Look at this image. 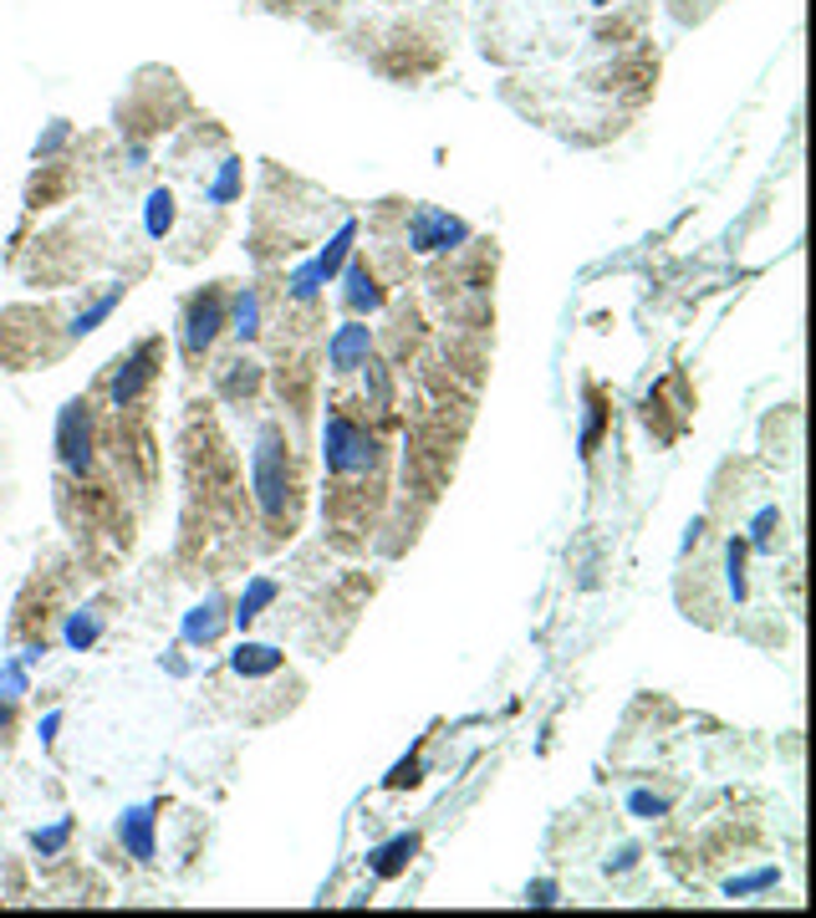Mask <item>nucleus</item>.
<instances>
[{"mask_svg":"<svg viewBox=\"0 0 816 918\" xmlns=\"http://www.w3.org/2000/svg\"><path fill=\"white\" fill-rule=\"evenodd\" d=\"M250 480H255V501L266 511V520H286L291 501H297V475H291V450H286L281 429H266L255 439L250 454Z\"/></svg>","mask_w":816,"mask_h":918,"instance_id":"1","label":"nucleus"},{"mask_svg":"<svg viewBox=\"0 0 816 918\" xmlns=\"http://www.w3.org/2000/svg\"><path fill=\"white\" fill-rule=\"evenodd\" d=\"M322 460H327V469L332 475H363L373 460H378V444H373V435H367L357 418H348V414H327L322 418Z\"/></svg>","mask_w":816,"mask_h":918,"instance_id":"2","label":"nucleus"},{"mask_svg":"<svg viewBox=\"0 0 816 918\" xmlns=\"http://www.w3.org/2000/svg\"><path fill=\"white\" fill-rule=\"evenodd\" d=\"M159 367H164V342H159V337L138 342L128 357H117L113 378H108V403H113V408H128V403H138L143 393H149L153 378H159Z\"/></svg>","mask_w":816,"mask_h":918,"instance_id":"3","label":"nucleus"},{"mask_svg":"<svg viewBox=\"0 0 816 918\" xmlns=\"http://www.w3.org/2000/svg\"><path fill=\"white\" fill-rule=\"evenodd\" d=\"M92 450H98V429H92V408L87 399L62 403L57 414V460L67 475H87L92 469Z\"/></svg>","mask_w":816,"mask_h":918,"instance_id":"4","label":"nucleus"},{"mask_svg":"<svg viewBox=\"0 0 816 918\" xmlns=\"http://www.w3.org/2000/svg\"><path fill=\"white\" fill-rule=\"evenodd\" d=\"M225 322H230V312H225L219 291H204V297H189V301H184V322H179V348H184V357H204V352L215 348V337L225 332Z\"/></svg>","mask_w":816,"mask_h":918,"instance_id":"5","label":"nucleus"},{"mask_svg":"<svg viewBox=\"0 0 816 918\" xmlns=\"http://www.w3.org/2000/svg\"><path fill=\"white\" fill-rule=\"evenodd\" d=\"M469 240V225L450 210H434V204H418L414 219H409V246L414 251H454V246H465Z\"/></svg>","mask_w":816,"mask_h":918,"instance_id":"6","label":"nucleus"},{"mask_svg":"<svg viewBox=\"0 0 816 918\" xmlns=\"http://www.w3.org/2000/svg\"><path fill=\"white\" fill-rule=\"evenodd\" d=\"M153 821H159V806H153V802L128 806V812L117 817V842H123V852H128V857H138V863H153V857H159Z\"/></svg>","mask_w":816,"mask_h":918,"instance_id":"7","label":"nucleus"},{"mask_svg":"<svg viewBox=\"0 0 816 918\" xmlns=\"http://www.w3.org/2000/svg\"><path fill=\"white\" fill-rule=\"evenodd\" d=\"M367 352H373V327H363V322H342V327L327 337V363H332V373L363 367Z\"/></svg>","mask_w":816,"mask_h":918,"instance_id":"8","label":"nucleus"},{"mask_svg":"<svg viewBox=\"0 0 816 918\" xmlns=\"http://www.w3.org/2000/svg\"><path fill=\"white\" fill-rule=\"evenodd\" d=\"M342 306H348L352 317H363V312H378V306H384V286H378V276H373L363 261H352V266L342 271Z\"/></svg>","mask_w":816,"mask_h":918,"instance_id":"9","label":"nucleus"},{"mask_svg":"<svg viewBox=\"0 0 816 918\" xmlns=\"http://www.w3.org/2000/svg\"><path fill=\"white\" fill-rule=\"evenodd\" d=\"M225 623H230L225 602L204 598L200 607H189V613H184V643H189V649H204V643H215V638L225 633Z\"/></svg>","mask_w":816,"mask_h":918,"instance_id":"10","label":"nucleus"},{"mask_svg":"<svg viewBox=\"0 0 816 918\" xmlns=\"http://www.w3.org/2000/svg\"><path fill=\"white\" fill-rule=\"evenodd\" d=\"M286 653L271 649V643H240V649L230 653V668L240 674V679H266V674H281Z\"/></svg>","mask_w":816,"mask_h":918,"instance_id":"11","label":"nucleus"},{"mask_svg":"<svg viewBox=\"0 0 816 918\" xmlns=\"http://www.w3.org/2000/svg\"><path fill=\"white\" fill-rule=\"evenodd\" d=\"M414 852H418V832H399L393 842L367 852V868L378 872V878H399V872L414 863Z\"/></svg>","mask_w":816,"mask_h":918,"instance_id":"12","label":"nucleus"},{"mask_svg":"<svg viewBox=\"0 0 816 918\" xmlns=\"http://www.w3.org/2000/svg\"><path fill=\"white\" fill-rule=\"evenodd\" d=\"M276 598H281V587L271 582V577H250V587L240 592V602H235L230 623H235V628H250V623L261 618V613H266V607H271Z\"/></svg>","mask_w":816,"mask_h":918,"instance_id":"13","label":"nucleus"},{"mask_svg":"<svg viewBox=\"0 0 816 918\" xmlns=\"http://www.w3.org/2000/svg\"><path fill=\"white\" fill-rule=\"evenodd\" d=\"M174 219H179V204H174V189H149V200H143V230H149V240H164L168 230H174Z\"/></svg>","mask_w":816,"mask_h":918,"instance_id":"14","label":"nucleus"},{"mask_svg":"<svg viewBox=\"0 0 816 918\" xmlns=\"http://www.w3.org/2000/svg\"><path fill=\"white\" fill-rule=\"evenodd\" d=\"M123 297H128V286L117 281L113 291H108V297H98V301H92V306H87V312H77V317H72L67 337H92V332H98V327H102V322H108V317H113V312H117V301H123Z\"/></svg>","mask_w":816,"mask_h":918,"instance_id":"15","label":"nucleus"},{"mask_svg":"<svg viewBox=\"0 0 816 918\" xmlns=\"http://www.w3.org/2000/svg\"><path fill=\"white\" fill-rule=\"evenodd\" d=\"M98 638H102V613H98V607H77V613L67 618V628H62V643H67L72 653H87Z\"/></svg>","mask_w":816,"mask_h":918,"instance_id":"16","label":"nucleus"},{"mask_svg":"<svg viewBox=\"0 0 816 918\" xmlns=\"http://www.w3.org/2000/svg\"><path fill=\"white\" fill-rule=\"evenodd\" d=\"M225 327H230L240 342H255V337H261V297H255L250 286L246 291H235V312H230Z\"/></svg>","mask_w":816,"mask_h":918,"instance_id":"17","label":"nucleus"},{"mask_svg":"<svg viewBox=\"0 0 816 918\" xmlns=\"http://www.w3.org/2000/svg\"><path fill=\"white\" fill-rule=\"evenodd\" d=\"M352 240H357V225H342V230L332 235V240H327V251L317 255V271H322V281H332L337 271H342V261H348V251H352Z\"/></svg>","mask_w":816,"mask_h":918,"instance_id":"18","label":"nucleus"},{"mask_svg":"<svg viewBox=\"0 0 816 918\" xmlns=\"http://www.w3.org/2000/svg\"><path fill=\"white\" fill-rule=\"evenodd\" d=\"M776 541H781V511L776 505H766L761 516L750 520V551H776Z\"/></svg>","mask_w":816,"mask_h":918,"instance_id":"19","label":"nucleus"},{"mask_svg":"<svg viewBox=\"0 0 816 918\" xmlns=\"http://www.w3.org/2000/svg\"><path fill=\"white\" fill-rule=\"evenodd\" d=\"M745 541H730L725 546V582H730V598L735 602H745L750 598V582H745Z\"/></svg>","mask_w":816,"mask_h":918,"instance_id":"20","label":"nucleus"},{"mask_svg":"<svg viewBox=\"0 0 816 918\" xmlns=\"http://www.w3.org/2000/svg\"><path fill=\"white\" fill-rule=\"evenodd\" d=\"M204 194H210V204H235V194H240V159H225Z\"/></svg>","mask_w":816,"mask_h":918,"instance_id":"21","label":"nucleus"},{"mask_svg":"<svg viewBox=\"0 0 816 918\" xmlns=\"http://www.w3.org/2000/svg\"><path fill=\"white\" fill-rule=\"evenodd\" d=\"M776 883H781V872L761 868V872H750V878H730V883H725V898H750V893H766V888H776Z\"/></svg>","mask_w":816,"mask_h":918,"instance_id":"22","label":"nucleus"},{"mask_svg":"<svg viewBox=\"0 0 816 918\" xmlns=\"http://www.w3.org/2000/svg\"><path fill=\"white\" fill-rule=\"evenodd\" d=\"M67 837H72V821L62 817V821H51L47 832H32V847L41 852V857H57V852L67 847Z\"/></svg>","mask_w":816,"mask_h":918,"instance_id":"23","label":"nucleus"},{"mask_svg":"<svg viewBox=\"0 0 816 918\" xmlns=\"http://www.w3.org/2000/svg\"><path fill=\"white\" fill-rule=\"evenodd\" d=\"M286 286H291V297H297V301H317V297H322V286H327V281H322L317 261H306V266H301Z\"/></svg>","mask_w":816,"mask_h":918,"instance_id":"24","label":"nucleus"},{"mask_svg":"<svg viewBox=\"0 0 816 918\" xmlns=\"http://www.w3.org/2000/svg\"><path fill=\"white\" fill-rule=\"evenodd\" d=\"M602 424H607V408H602L598 393H592V399H587V424H582V454H598Z\"/></svg>","mask_w":816,"mask_h":918,"instance_id":"25","label":"nucleus"},{"mask_svg":"<svg viewBox=\"0 0 816 918\" xmlns=\"http://www.w3.org/2000/svg\"><path fill=\"white\" fill-rule=\"evenodd\" d=\"M0 694H5V700H21V694H26V658H5V664H0Z\"/></svg>","mask_w":816,"mask_h":918,"instance_id":"26","label":"nucleus"},{"mask_svg":"<svg viewBox=\"0 0 816 918\" xmlns=\"http://www.w3.org/2000/svg\"><path fill=\"white\" fill-rule=\"evenodd\" d=\"M424 781V760H418V755H409V760H399V766L388 770V791H409V785H418Z\"/></svg>","mask_w":816,"mask_h":918,"instance_id":"27","label":"nucleus"},{"mask_svg":"<svg viewBox=\"0 0 816 918\" xmlns=\"http://www.w3.org/2000/svg\"><path fill=\"white\" fill-rule=\"evenodd\" d=\"M67 138H72V123H67V117H57V123L47 128V138H36V164H47V159L62 149Z\"/></svg>","mask_w":816,"mask_h":918,"instance_id":"28","label":"nucleus"},{"mask_svg":"<svg viewBox=\"0 0 816 918\" xmlns=\"http://www.w3.org/2000/svg\"><path fill=\"white\" fill-rule=\"evenodd\" d=\"M628 812H633V817H643V821H653V817H664V812H668V796H653V791H633V796H628Z\"/></svg>","mask_w":816,"mask_h":918,"instance_id":"29","label":"nucleus"},{"mask_svg":"<svg viewBox=\"0 0 816 918\" xmlns=\"http://www.w3.org/2000/svg\"><path fill=\"white\" fill-rule=\"evenodd\" d=\"M526 903H536V908H551V903H556V883H547V878H541V883H531V888H526Z\"/></svg>","mask_w":816,"mask_h":918,"instance_id":"30","label":"nucleus"},{"mask_svg":"<svg viewBox=\"0 0 816 918\" xmlns=\"http://www.w3.org/2000/svg\"><path fill=\"white\" fill-rule=\"evenodd\" d=\"M57 730H62V715L51 709V715L41 719V745H51V740H57Z\"/></svg>","mask_w":816,"mask_h":918,"instance_id":"31","label":"nucleus"},{"mask_svg":"<svg viewBox=\"0 0 816 918\" xmlns=\"http://www.w3.org/2000/svg\"><path fill=\"white\" fill-rule=\"evenodd\" d=\"M11 725H16V700L0 694V730H11Z\"/></svg>","mask_w":816,"mask_h":918,"instance_id":"32","label":"nucleus"},{"mask_svg":"<svg viewBox=\"0 0 816 918\" xmlns=\"http://www.w3.org/2000/svg\"><path fill=\"white\" fill-rule=\"evenodd\" d=\"M700 536H704V520H689V536H683V551L694 546V541H700Z\"/></svg>","mask_w":816,"mask_h":918,"instance_id":"33","label":"nucleus"},{"mask_svg":"<svg viewBox=\"0 0 816 918\" xmlns=\"http://www.w3.org/2000/svg\"><path fill=\"white\" fill-rule=\"evenodd\" d=\"M598 5H607V0H598Z\"/></svg>","mask_w":816,"mask_h":918,"instance_id":"34","label":"nucleus"}]
</instances>
